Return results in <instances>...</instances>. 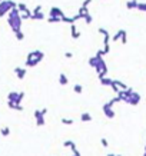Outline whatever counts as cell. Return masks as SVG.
Wrapping results in <instances>:
<instances>
[{"instance_id": "4316f807", "label": "cell", "mask_w": 146, "mask_h": 156, "mask_svg": "<svg viewBox=\"0 0 146 156\" xmlns=\"http://www.w3.org/2000/svg\"><path fill=\"white\" fill-rule=\"evenodd\" d=\"M0 135L5 136V137H6V136H9V135H10V129H9L7 126H3L2 129H0Z\"/></svg>"}, {"instance_id": "ba28073f", "label": "cell", "mask_w": 146, "mask_h": 156, "mask_svg": "<svg viewBox=\"0 0 146 156\" xmlns=\"http://www.w3.org/2000/svg\"><path fill=\"white\" fill-rule=\"evenodd\" d=\"M33 116H35V119H36V125L37 126H45V115L42 113V109L39 110H35V113H33Z\"/></svg>"}, {"instance_id": "277c9868", "label": "cell", "mask_w": 146, "mask_h": 156, "mask_svg": "<svg viewBox=\"0 0 146 156\" xmlns=\"http://www.w3.org/2000/svg\"><path fill=\"white\" fill-rule=\"evenodd\" d=\"M95 70H96V73H97V77H99V79H102V77L107 76V66H106V62H105V59H103V57L99 60V63H97V66L95 67Z\"/></svg>"}, {"instance_id": "1f68e13d", "label": "cell", "mask_w": 146, "mask_h": 156, "mask_svg": "<svg viewBox=\"0 0 146 156\" xmlns=\"http://www.w3.org/2000/svg\"><path fill=\"white\" fill-rule=\"evenodd\" d=\"M83 20H85V23H86V25H92V22H93V17H92V15L89 13V15H87V16H86Z\"/></svg>"}, {"instance_id": "e575fe53", "label": "cell", "mask_w": 146, "mask_h": 156, "mask_svg": "<svg viewBox=\"0 0 146 156\" xmlns=\"http://www.w3.org/2000/svg\"><path fill=\"white\" fill-rule=\"evenodd\" d=\"M100 143H102V146H103V147H107V146H109V142H107V139H105V137H102V139H100Z\"/></svg>"}, {"instance_id": "4fadbf2b", "label": "cell", "mask_w": 146, "mask_h": 156, "mask_svg": "<svg viewBox=\"0 0 146 156\" xmlns=\"http://www.w3.org/2000/svg\"><path fill=\"white\" fill-rule=\"evenodd\" d=\"M26 73H27V69L26 67H15V75L17 76V79L23 80L25 76H26Z\"/></svg>"}, {"instance_id": "f546056e", "label": "cell", "mask_w": 146, "mask_h": 156, "mask_svg": "<svg viewBox=\"0 0 146 156\" xmlns=\"http://www.w3.org/2000/svg\"><path fill=\"white\" fill-rule=\"evenodd\" d=\"M73 92L80 95V93L83 92V86H82V85H75V86H73Z\"/></svg>"}, {"instance_id": "6da1fadb", "label": "cell", "mask_w": 146, "mask_h": 156, "mask_svg": "<svg viewBox=\"0 0 146 156\" xmlns=\"http://www.w3.org/2000/svg\"><path fill=\"white\" fill-rule=\"evenodd\" d=\"M7 23H9L10 29L13 30V33L22 30L23 19H22V16H20V10H19L17 7H15V9H12V10L9 12V15H7Z\"/></svg>"}, {"instance_id": "8fae6325", "label": "cell", "mask_w": 146, "mask_h": 156, "mask_svg": "<svg viewBox=\"0 0 146 156\" xmlns=\"http://www.w3.org/2000/svg\"><path fill=\"white\" fill-rule=\"evenodd\" d=\"M87 15H89V9H87V7H85V6H80V9H79L77 15H76V16H73V19L77 22V20H80V19H85Z\"/></svg>"}, {"instance_id": "7402d4cb", "label": "cell", "mask_w": 146, "mask_h": 156, "mask_svg": "<svg viewBox=\"0 0 146 156\" xmlns=\"http://www.w3.org/2000/svg\"><path fill=\"white\" fill-rule=\"evenodd\" d=\"M59 83H60L62 86H66V85L69 83V79H67V76H66L65 73H60V75H59Z\"/></svg>"}, {"instance_id": "ee69618b", "label": "cell", "mask_w": 146, "mask_h": 156, "mask_svg": "<svg viewBox=\"0 0 146 156\" xmlns=\"http://www.w3.org/2000/svg\"><path fill=\"white\" fill-rule=\"evenodd\" d=\"M116 156H122V155H116Z\"/></svg>"}, {"instance_id": "60d3db41", "label": "cell", "mask_w": 146, "mask_h": 156, "mask_svg": "<svg viewBox=\"0 0 146 156\" xmlns=\"http://www.w3.org/2000/svg\"><path fill=\"white\" fill-rule=\"evenodd\" d=\"M107 156H116V155H113V153H109V155H107Z\"/></svg>"}, {"instance_id": "b9f144b4", "label": "cell", "mask_w": 146, "mask_h": 156, "mask_svg": "<svg viewBox=\"0 0 146 156\" xmlns=\"http://www.w3.org/2000/svg\"><path fill=\"white\" fill-rule=\"evenodd\" d=\"M145 152H146V143H145Z\"/></svg>"}, {"instance_id": "f6af8a7d", "label": "cell", "mask_w": 146, "mask_h": 156, "mask_svg": "<svg viewBox=\"0 0 146 156\" xmlns=\"http://www.w3.org/2000/svg\"><path fill=\"white\" fill-rule=\"evenodd\" d=\"M2 2H3V0H0V3H2Z\"/></svg>"}, {"instance_id": "52a82bcc", "label": "cell", "mask_w": 146, "mask_h": 156, "mask_svg": "<svg viewBox=\"0 0 146 156\" xmlns=\"http://www.w3.org/2000/svg\"><path fill=\"white\" fill-rule=\"evenodd\" d=\"M135 90L132 89V87H127L126 90H122L117 96H119V99H120V102H125V103H127L129 102V97H130V95L133 93Z\"/></svg>"}, {"instance_id": "2e32d148", "label": "cell", "mask_w": 146, "mask_h": 156, "mask_svg": "<svg viewBox=\"0 0 146 156\" xmlns=\"http://www.w3.org/2000/svg\"><path fill=\"white\" fill-rule=\"evenodd\" d=\"M17 9L20 10V15H25V13H32V10L27 7L26 3H17Z\"/></svg>"}, {"instance_id": "d6a6232c", "label": "cell", "mask_w": 146, "mask_h": 156, "mask_svg": "<svg viewBox=\"0 0 146 156\" xmlns=\"http://www.w3.org/2000/svg\"><path fill=\"white\" fill-rule=\"evenodd\" d=\"M120 42H122L123 45H126V42H127V33H126V30H123V33H122V39H120Z\"/></svg>"}, {"instance_id": "9a60e30c", "label": "cell", "mask_w": 146, "mask_h": 156, "mask_svg": "<svg viewBox=\"0 0 146 156\" xmlns=\"http://www.w3.org/2000/svg\"><path fill=\"white\" fill-rule=\"evenodd\" d=\"M63 146H65V147H69V149H70L73 153H75V152H77L76 143H75L73 140H65V142H63Z\"/></svg>"}, {"instance_id": "d4e9b609", "label": "cell", "mask_w": 146, "mask_h": 156, "mask_svg": "<svg viewBox=\"0 0 146 156\" xmlns=\"http://www.w3.org/2000/svg\"><path fill=\"white\" fill-rule=\"evenodd\" d=\"M62 23H67V25H73V23H76V20L73 19V17H67L66 15L62 17Z\"/></svg>"}, {"instance_id": "ffe728a7", "label": "cell", "mask_w": 146, "mask_h": 156, "mask_svg": "<svg viewBox=\"0 0 146 156\" xmlns=\"http://www.w3.org/2000/svg\"><path fill=\"white\" fill-rule=\"evenodd\" d=\"M7 106H9L10 109H13V110H17V112H22V110H23V106H22V105H17V103H15V102H7Z\"/></svg>"}, {"instance_id": "836d02e7", "label": "cell", "mask_w": 146, "mask_h": 156, "mask_svg": "<svg viewBox=\"0 0 146 156\" xmlns=\"http://www.w3.org/2000/svg\"><path fill=\"white\" fill-rule=\"evenodd\" d=\"M62 123H63V125H73L75 120H73V119H66V117H63V119H62Z\"/></svg>"}, {"instance_id": "9c48e42d", "label": "cell", "mask_w": 146, "mask_h": 156, "mask_svg": "<svg viewBox=\"0 0 146 156\" xmlns=\"http://www.w3.org/2000/svg\"><path fill=\"white\" fill-rule=\"evenodd\" d=\"M102 110H103V113H105V116L107 117V119H113L115 117V110H113V107H110L107 103H105L103 106H102Z\"/></svg>"}, {"instance_id": "603a6c76", "label": "cell", "mask_w": 146, "mask_h": 156, "mask_svg": "<svg viewBox=\"0 0 146 156\" xmlns=\"http://www.w3.org/2000/svg\"><path fill=\"white\" fill-rule=\"evenodd\" d=\"M80 120H82L83 123H86V122H92V115L87 113V112H85V113L80 115Z\"/></svg>"}, {"instance_id": "cb8c5ba5", "label": "cell", "mask_w": 146, "mask_h": 156, "mask_svg": "<svg viewBox=\"0 0 146 156\" xmlns=\"http://www.w3.org/2000/svg\"><path fill=\"white\" fill-rule=\"evenodd\" d=\"M32 20H45V13H43V12L33 13V16H32Z\"/></svg>"}, {"instance_id": "d590c367", "label": "cell", "mask_w": 146, "mask_h": 156, "mask_svg": "<svg viewBox=\"0 0 146 156\" xmlns=\"http://www.w3.org/2000/svg\"><path fill=\"white\" fill-rule=\"evenodd\" d=\"M92 2H93V0H83L82 6H85V7H89V5H92Z\"/></svg>"}, {"instance_id": "83f0119b", "label": "cell", "mask_w": 146, "mask_h": 156, "mask_svg": "<svg viewBox=\"0 0 146 156\" xmlns=\"http://www.w3.org/2000/svg\"><path fill=\"white\" fill-rule=\"evenodd\" d=\"M15 36H16V40H19V42H22V40L25 39V33H23L22 30L16 32V33H15Z\"/></svg>"}, {"instance_id": "8d00e7d4", "label": "cell", "mask_w": 146, "mask_h": 156, "mask_svg": "<svg viewBox=\"0 0 146 156\" xmlns=\"http://www.w3.org/2000/svg\"><path fill=\"white\" fill-rule=\"evenodd\" d=\"M32 12H33V13H39V12H42V6H40V5H37V6H36Z\"/></svg>"}, {"instance_id": "d6986e66", "label": "cell", "mask_w": 146, "mask_h": 156, "mask_svg": "<svg viewBox=\"0 0 146 156\" xmlns=\"http://www.w3.org/2000/svg\"><path fill=\"white\" fill-rule=\"evenodd\" d=\"M99 82H100V85H102V86H112V82H113V79H110L109 76H105V77L99 79Z\"/></svg>"}, {"instance_id": "ac0fdd59", "label": "cell", "mask_w": 146, "mask_h": 156, "mask_svg": "<svg viewBox=\"0 0 146 156\" xmlns=\"http://www.w3.org/2000/svg\"><path fill=\"white\" fill-rule=\"evenodd\" d=\"M137 5H139L137 0H129V2H126L127 10H135V9H137Z\"/></svg>"}, {"instance_id": "44dd1931", "label": "cell", "mask_w": 146, "mask_h": 156, "mask_svg": "<svg viewBox=\"0 0 146 156\" xmlns=\"http://www.w3.org/2000/svg\"><path fill=\"white\" fill-rule=\"evenodd\" d=\"M123 30H125V29H119V30H117V32H116V33H115V35L112 36V40H113V42H120Z\"/></svg>"}, {"instance_id": "7a4b0ae2", "label": "cell", "mask_w": 146, "mask_h": 156, "mask_svg": "<svg viewBox=\"0 0 146 156\" xmlns=\"http://www.w3.org/2000/svg\"><path fill=\"white\" fill-rule=\"evenodd\" d=\"M45 59V53L42 50H33L26 57V67H35Z\"/></svg>"}, {"instance_id": "5b68a950", "label": "cell", "mask_w": 146, "mask_h": 156, "mask_svg": "<svg viewBox=\"0 0 146 156\" xmlns=\"http://www.w3.org/2000/svg\"><path fill=\"white\" fill-rule=\"evenodd\" d=\"M23 99H25V92H10L7 95V100L9 102H15L17 105H20Z\"/></svg>"}, {"instance_id": "30bf717a", "label": "cell", "mask_w": 146, "mask_h": 156, "mask_svg": "<svg viewBox=\"0 0 146 156\" xmlns=\"http://www.w3.org/2000/svg\"><path fill=\"white\" fill-rule=\"evenodd\" d=\"M49 16H53V17H63V16H65V12H63L60 7L52 6L50 10H49Z\"/></svg>"}, {"instance_id": "4dcf8cb0", "label": "cell", "mask_w": 146, "mask_h": 156, "mask_svg": "<svg viewBox=\"0 0 146 156\" xmlns=\"http://www.w3.org/2000/svg\"><path fill=\"white\" fill-rule=\"evenodd\" d=\"M97 32H99V33H100V35H102L103 37H105V36H109V35H110V33H109V32H107V30H106L105 27H99V29H97Z\"/></svg>"}, {"instance_id": "7bdbcfd3", "label": "cell", "mask_w": 146, "mask_h": 156, "mask_svg": "<svg viewBox=\"0 0 146 156\" xmlns=\"http://www.w3.org/2000/svg\"><path fill=\"white\" fill-rule=\"evenodd\" d=\"M143 156H146V152H145V153H143Z\"/></svg>"}, {"instance_id": "3957f363", "label": "cell", "mask_w": 146, "mask_h": 156, "mask_svg": "<svg viewBox=\"0 0 146 156\" xmlns=\"http://www.w3.org/2000/svg\"><path fill=\"white\" fill-rule=\"evenodd\" d=\"M15 7H17L16 2H13V0H3L0 3V17H5L6 15H9V12Z\"/></svg>"}, {"instance_id": "74e56055", "label": "cell", "mask_w": 146, "mask_h": 156, "mask_svg": "<svg viewBox=\"0 0 146 156\" xmlns=\"http://www.w3.org/2000/svg\"><path fill=\"white\" fill-rule=\"evenodd\" d=\"M65 57H66V59H72V57H73V53H72V52H66V53H65Z\"/></svg>"}, {"instance_id": "8992f818", "label": "cell", "mask_w": 146, "mask_h": 156, "mask_svg": "<svg viewBox=\"0 0 146 156\" xmlns=\"http://www.w3.org/2000/svg\"><path fill=\"white\" fill-rule=\"evenodd\" d=\"M112 89H113V92L116 93V95H119L122 90H126L127 89V85L126 83H123L122 80H119V79H113V82H112V86H110Z\"/></svg>"}, {"instance_id": "5bb4252c", "label": "cell", "mask_w": 146, "mask_h": 156, "mask_svg": "<svg viewBox=\"0 0 146 156\" xmlns=\"http://www.w3.org/2000/svg\"><path fill=\"white\" fill-rule=\"evenodd\" d=\"M110 40H112V36H110V35L103 37V52H105V55H107V53L110 52V45H109Z\"/></svg>"}, {"instance_id": "484cf974", "label": "cell", "mask_w": 146, "mask_h": 156, "mask_svg": "<svg viewBox=\"0 0 146 156\" xmlns=\"http://www.w3.org/2000/svg\"><path fill=\"white\" fill-rule=\"evenodd\" d=\"M47 23H62V17H53V16H49V17H47Z\"/></svg>"}, {"instance_id": "ab89813d", "label": "cell", "mask_w": 146, "mask_h": 156, "mask_svg": "<svg viewBox=\"0 0 146 156\" xmlns=\"http://www.w3.org/2000/svg\"><path fill=\"white\" fill-rule=\"evenodd\" d=\"M72 156H82V155H80V152H79V150H77V152H75V153H73V155H72Z\"/></svg>"}, {"instance_id": "f1b7e54d", "label": "cell", "mask_w": 146, "mask_h": 156, "mask_svg": "<svg viewBox=\"0 0 146 156\" xmlns=\"http://www.w3.org/2000/svg\"><path fill=\"white\" fill-rule=\"evenodd\" d=\"M136 10H139V12H145V13H146V3H145V2H139Z\"/></svg>"}, {"instance_id": "f35d334b", "label": "cell", "mask_w": 146, "mask_h": 156, "mask_svg": "<svg viewBox=\"0 0 146 156\" xmlns=\"http://www.w3.org/2000/svg\"><path fill=\"white\" fill-rule=\"evenodd\" d=\"M42 113L46 116V113H47V107H43V109H42Z\"/></svg>"}, {"instance_id": "e0dca14e", "label": "cell", "mask_w": 146, "mask_h": 156, "mask_svg": "<svg viewBox=\"0 0 146 156\" xmlns=\"http://www.w3.org/2000/svg\"><path fill=\"white\" fill-rule=\"evenodd\" d=\"M70 33H72V37H73V39H79V37H80V32L77 30V27H76L75 23L70 25Z\"/></svg>"}, {"instance_id": "7c38bea8", "label": "cell", "mask_w": 146, "mask_h": 156, "mask_svg": "<svg viewBox=\"0 0 146 156\" xmlns=\"http://www.w3.org/2000/svg\"><path fill=\"white\" fill-rule=\"evenodd\" d=\"M140 99H142V97H140V95H139L137 92H133V93L130 95V97H129V102H127V103H129V105H132V106H137V105L140 103Z\"/></svg>"}]
</instances>
